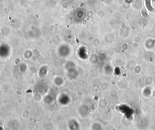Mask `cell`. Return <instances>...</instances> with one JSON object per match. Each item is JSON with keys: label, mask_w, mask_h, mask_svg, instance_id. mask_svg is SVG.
<instances>
[{"label": "cell", "mask_w": 155, "mask_h": 130, "mask_svg": "<svg viewBox=\"0 0 155 130\" xmlns=\"http://www.w3.org/2000/svg\"><path fill=\"white\" fill-rule=\"evenodd\" d=\"M59 104L62 105H67L70 104V98L68 95L66 94H62L60 95L58 99Z\"/></svg>", "instance_id": "6da1fadb"}, {"label": "cell", "mask_w": 155, "mask_h": 130, "mask_svg": "<svg viewBox=\"0 0 155 130\" xmlns=\"http://www.w3.org/2000/svg\"><path fill=\"white\" fill-rule=\"evenodd\" d=\"M63 80L62 78H57L55 79V83L56 85H58V86H60L61 84H63Z\"/></svg>", "instance_id": "7a4b0ae2"}]
</instances>
